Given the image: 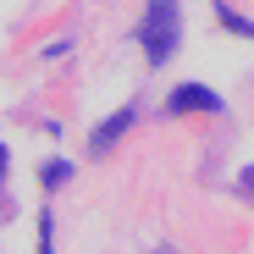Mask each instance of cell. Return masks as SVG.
I'll list each match as a JSON object with an SVG mask.
<instances>
[{"instance_id": "obj_1", "label": "cell", "mask_w": 254, "mask_h": 254, "mask_svg": "<svg viewBox=\"0 0 254 254\" xmlns=\"http://www.w3.org/2000/svg\"><path fill=\"white\" fill-rule=\"evenodd\" d=\"M138 39H144V56H149V61H166V56H172V50H177V0H149V17H144Z\"/></svg>"}, {"instance_id": "obj_2", "label": "cell", "mask_w": 254, "mask_h": 254, "mask_svg": "<svg viewBox=\"0 0 254 254\" xmlns=\"http://www.w3.org/2000/svg\"><path fill=\"white\" fill-rule=\"evenodd\" d=\"M166 111H172V116H183V111H221V100L210 94V89H193V83H183V89H172Z\"/></svg>"}, {"instance_id": "obj_3", "label": "cell", "mask_w": 254, "mask_h": 254, "mask_svg": "<svg viewBox=\"0 0 254 254\" xmlns=\"http://www.w3.org/2000/svg\"><path fill=\"white\" fill-rule=\"evenodd\" d=\"M133 116H138V111H133V105H127V111H116V116H111V122H105V127H100V133H94V138H89V144H94V155H100V149H105V144H111V138H116V133H122V127H127V122H133Z\"/></svg>"}, {"instance_id": "obj_4", "label": "cell", "mask_w": 254, "mask_h": 254, "mask_svg": "<svg viewBox=\"0 0 254 254\" xmlns=\"http://www.w3.org/2000/svg\"><path fill=\"white\" fill-rule=\"evenodd\" d=\"M0 177H6V149H0Z\"/></svg>"}]
</instances>
